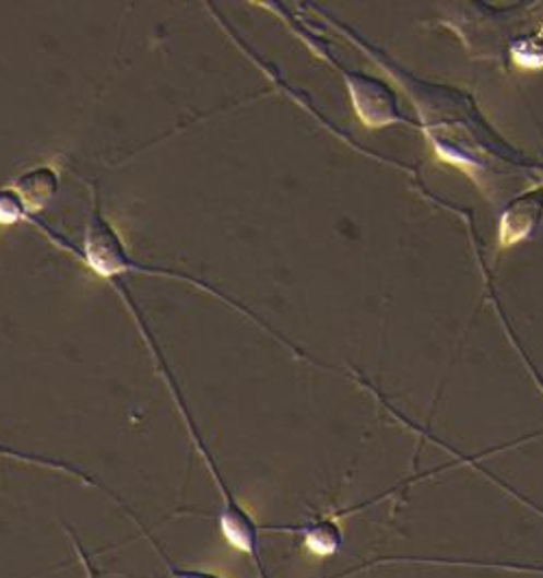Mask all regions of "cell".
<instances>
[{"label": "cell", "mask_w": 543, "mask_h": 578, "mask_svg": "<svg viewBox=\"0 0 543 578\" xmlns=\"http://www.w3.org/2000/svg\"><path fill=\"white\" fill-rule=\"evenodd\" d=\"M81 257H83L85 266L98 279H118V276H125L131 272L166 274V270L142 266L131 257L127 241L122 239V235L114 226V222L103 213L98 202L94 204L90 220H87V226H85L83 255Z\"/></svg>", "instance_id": "cell-1"}, {"label": "cell", "mask_w": 543, "mask_h": 578, "mask_svg": "<svg viewBox=\"0 0 543 578\" xmlns=\"http://www.w3.org/2000/svg\"><path fill=\"white\" fill-rule=\"evenodd\" d=\"M220 527H222V533L228 540V544H233L241 553L257 555L259 527H257L255 518L228 494L224 500V509L220 514Z\"/></svg>", "instance_id": "cell-4"}, {"label": "cell", "mask_w": 543, "mask_h": 578, "mask_svg": "<svg viewBox=\"0 0 543 578\" xmlns=\"http://www.w3.org/2000/svg\"><path fill=\"white\" fill-rule=\"evenodd\" d=\"M543 190L518 198L503 217V244H516L531 233L542 215Z\"/></svg>", "instance_id": "cell-5"}, {"label": "cell", "mask_w": 543, "mask_h": 578, "mask_svg": "<svg viewBox=\"0 0 543 578\" xmlns=\"http://www.w3.org/2000/svg\"><path fill=\"white\" fill-rule=\"evenodd\" d=\"M24 220H31V215L22 207L20 198L11 192L9 188H2L0 190V226L9 228V226H15V224H20Z\"/></svg>", "instance_id": "cell-7"}, {"label": "cell", "mask_w": 543, "mask_h": 578, "mask_svg": "<svg viewBox=\"0 0 543 578\" xmlns=\"http://www.w3.org/2000/svg\"><path fill=\"white\" fill-rule=\"evenodd\" d=\"M7 188L20 198L26 213L33 215L48 207L59 192V168L52 164H37L20 173Z\"/></svg>", "instance_id": "cell-3"}, {"label": "cell", "mask_w": 543, "mask_h": 578, "mask_svg": "<svg viewBox=\"0 0 543 578\" xmlns=\"http://www.w3.org/2000/svg\"><path fill=\"white\" fill-rule=\"evenodd\" d=\"M173 578H224L213 573H204V570H185V568H175L173 570Z\"/></svg>", "instance_id": "cell-8"}, {"label": "cell", "mask_w": 543, "mask_h": 578, "mask_svg": "<svg viewBox=\"0 0 543 578\" xmlns=\"http://www.w3.org/2000/svg\"><path fill=\"white\" fill-rule=\"evenodd\" d=\"M349 87H351V96L357 107V114L367 127H380V125L393 122L396 101L389 87L363 74H349Z\"/></svg>", "instance_id": "cell-2"}, {"label": "cell", "mask_w": 543, "mask_h": 578, "mask_svg": "<svg viewBox=\"0 0 543 578\" xmlns=\"http://www.w3.org/2000/svg\"><path fill=\"white\" fill-rule=\"evenodd\" d=\"M342 529L335 520H316L311 522L307 529H305V542L309 546V551L314 555H320V557H329L333 553L340 551L342 546Z\"/></svg>", "instance_id": "cell-6"}]
</instances>
